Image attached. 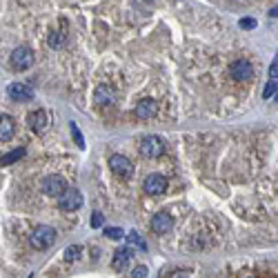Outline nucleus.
Segmentation results:
<instances>
[{
	"mask_svg": "<svg viewBox=\"0 0 278 278\" xmlns=\"http://www.w3.org/2000/svg\"><path fill=\"white\" fill-rule=\"evenodd\" d=\"M56 238H58V234H56L54 227H49V225H38V227L33 229V234L29 236V243H31V247H36V249H49V247H54Z\"/></svg>",
	"mask_w": 278,
	"mask_h": 278,
	"instance_id": "1",
	"label": "nucleus"
},
{
	"mask_svg": "<svg viewBox=\"0 0 278 278\" xmlns=\"http://www.w3.org/2000/svg\"><path fill=\"white\" fill-rule=\"evenodd\" d=\"M82 202H85V198H82V194L76 187H67L58 196V207L62 212H76V209L82 207Z\"/></svg>",
	"mask_w": 278,
	"mask_h": 278,
	"instance_id": "2",
	"label": "nucleus"
},
{
	"mask_svg": "<svg viewBox=\"0 0 278 278\" xmlns=\"http://www.w3.org/2000/svg\"><path fill=\"white\" fill-rule=\"evenodd\" d=\"M9 60H11V67L16 71H25V69H29V67L33 65V60H36V56H33V51L29 49V47H16V49L11 51V56H9Z\"/></svg>",
	"mask_w": 278,
	"mask_h": 278,
	"instance_id": "3",
	"label": "nucleus"
},
{
	"mask_svg": "<svg viewBox=\"0 0 278 278\" xmlns=\"http://www.w3.org/2000/svg\"><path fill=\"white\" fill-rule=\"evenodd\" d=\"M165 152V142L160 140L158 136H147V138H142L140 142V156L142 158H149V160H156L160 158Z\"/></svg>",
	"mask_w": 278,
	"mask_h": 278,
	"instance_id": "4",
	"label": "nucleus"
},
{
	"mask_svg": "<svg viewBox=\"0 0 278 278\" xmlns=\"http://www.w3.org/2000/svg\"><path fill=\"white\" fill-rule=\"evenodd\" d=\"M67 187H69V185H67V180L62 178V176H58V174L47 176V178H43V183H40L43 194H47V196H51V198H58Z\"/></svg>",
	"mask_w": 278,
	"mask_h": 278,
	"instance_id": "5",
	"label": "nucleus"
},
{
	"mask_svg": "<svg viewBox=\"0 0 278 278\" xmlns=\"http://www.w3.org/2000/svg\"><path fill=\"white\" fill-rule=\"evenodd\" d=\"M109 167L120 178H131V174H134V165H131V160L127 158V156H123V154H114V156H111Z\"/></svg>",
	"mask_w": 278,
	"mask_h": 278,
	"instance_id": "6",
	"label": "nucleus"
},
{
	"mask_svg": "<svg viewBox=\"0 0 278 278\" xmlns=\"http://www.w3.org/2000/svg\"><path fill=\"white\" fill-rule=\"evenodd\" d=\"M142 189H145L147 196H160V194L167 191V178L160 174H149L142 183Z\"/></svg>",
	"mask_w": 278,
	"mask_h": 278,
	"instance_id": "7",
	"label": "nucleus"
},
{
	"mask_svg": "<svg viewBox=\"0 0 278 278\" xmlns=\"http://www.w3.org/2000/svg\"><path fill=\"white\" fill-rule=\"evenodd\" d=\"M7 96L11 100H18V103H27V100L33 98V89L25 82H11L9 87H7Z\"/></svg>",
	"mask_w": 278,
	"mask_h": 278,
	"instance_id": "8",
	"label": "nucleus"
},
{
	"mask_svg": "<svg viewBox=\"0 0 278 278\" xmlns=\"http://www.w3.org/2000/svg\"><path fill=\"white\" fill-rule=\"evenodd\" d=\"M93 103L98 107H111L116 103V92L109 87V85H98L93 89Z\"/></svg>",
	"mask_w": 278,
	"mask_h": 278,
	"instance_id": "9",
	"label": "nucleus"
},
{
	"mask_svg": "<svg viewBox=\"0 0 278 278\" xmlns=\"http://www.w3.org/2000/svg\"><path fill=\"white\" fill-rule=\"evenodd\" d=\"M229 74H232V78H236V80H249V78L254 76V67H251L249 60L240 58L229 67Z\"/></svg>",
	"mask_w": 278,
	"mask_h": 278,
	"instance_id": "10",
	"label": "nucleus"
},
{
	"mask_svg": "<svg viewBox=\"0 0 278 278\" xmlns=\"http://www.w3.org/2000/svg\"><path fill=\"white\" fill-rule=\"evenodd\" d=\"M171 227H174V218H171L167 212H158L152 218L154 234H167V232H171Z\"/></svg>",
	"mask_w": 278,
	"mask_h": 278,
	"instance_id": "11",
	"label": "nucleus"
},
{
	"mask_svg": "<svg viewBox=\"0 0 278 278\" xmlns=\"http://www.w3.org/2000/svg\"><path fill=\"white\" fill-rule=\"evenodd\" d=\"M134 114L138 116V118L147 120V118H154V116L158 114V103L154 98H142L140 103L136 105V109H134Z\"/></svg>",
	"mask_w": 278,
	"mask_h": 278,
	"instance_id": "12",
	"label": "nucleus"
},
{
	"mask_svg": "<svg viewBox=\"0 0 278 278\" xmlns=\"http://www.w3.org/2000/svg\"><path fill=\"white\" fill-rule=\"evenodd\" d=\"M47 111L45 109H36V111H31V114L27 116V125H29V129L31 131H36V134H43L45 129H47Z\"/></svg>",
	"mask_w": 278,
	"mask_h": 278,
	"instance_id": "13",
	"label": "nucleus"
},
{
	"mask_svg": "<svg viewBox=\"0 0 278 278\" xmlns=\"http://www.w3.org/2000/svg\"><path fill=\"white\" fill-rule=\"evenodd\" d=\"M16 134V123L7 114H0V142H7Z\"/></svg>",
	"mask_w": 278,
	"mask_h": 278,
	"instance_id": "14",
	"label": "nucleus"
},
{
	"mask_svg": "<svg viewBox=\"0 0 278 278\" xmlns=\"http://www.w3.org/2000/svg\"><path fill=\"white\" fill-rule=\"evenodd\" d=\"M129 261H131V249H129V247L116 249L114 258H111V267H114L116 272H125V267L129 265Z\"/></svg>",
	"mask_w": 278,
	"mask_h": 278,
	"instance_id": "15",
	"label": "nucleus"
},
{
	"mask_svg": "<svg viewBox=\"0 0 278 278\" xmlns=\"http://www.w3.org/2000/svg\"><path fill=\"white\" fill-rule=\"evenodd\" d=\"M22 156H25V147H18V149H14V152L5 154V156L0 158V167H5V165H11V163H16V160H20Z\"/></svg>",
	"mask_w": 278,
	"mask_h": 278,
	"instance_id": "16",
	"label": "nucleus"
},
{
	"mask_svg": "<svg viewBox=\"0 0 278 278\" xmlns=\"http://www.w3.org/2000/svg\"><path fill=\"white\" fill-rule=\"evenodd\" d=\"M80 254H82V247L71 245V247H67V249H65V261L67 263H74V261H78V258H80Z\"/></svg>",
	"mask_w": 278,
	"mask_h": 278,
	"instance_id": "17",
	"label": "nucleus"
},
{
	"mask_svg": "<svg viewBox=\"0 0 278 278\" xmlns=\"http://www.w3.org/2000/svg\"><path fill=\"white\" fill-rule=\"evenodd\" d=\"M127 243H129V245H134V247H138V249H142V251L147 249V245H145V240H142L140 236L136 234V232H131V234L127 236Z\"/></svg>",
	"mask_w": 278,
	"mask_h": 278,
	"instance_id": "18",
	"label": "nucleus"
},
{
	"mask_svg": "<svg viewBox=\"0 0 278 278\" xmlns=\"http://www.w3.org/2000/svg\"><path fill=\"white\" fill-rule=\"evenodd\" d=\"M65 33H51L49 36V47L51 49H60V47H62V45H65Z\"/></svg>",
	"mask_w": 278,
	"mask_h": 278,
	"instance_id": "19",
	"label": "nucleus"
},
{
	"mask_svg": "<svg viewBox=\"0 0 278 278\" xmlns=\"http://www.w3.org/2000/svg\"><path fill=\"white\" fill-rule=\"evenodd\" d=\"M105 236L111 238V240H120V238H125V232H123L120 227H107L105 229Z\"/></svg>",
	"mask_w": 278,
	"mask_h": 278,
	"instance_id": "20",
	"label": "nucleus"
},
{
	"mask_svg": "<svg viewBox=\"0 0 278 278\" xmlns=\"http://www.w3.org/2000/svg\"><path fill=\"white\" fill-rule=\"evenodd\" d=\"M276 80H269L267 85H265V89H263V98L267 100V98H274V93H276Z\"/></svg>",
	"mask_w": 278,
	"mask_h": 278,
	"instance_id": "21",
	"label": "nucleus"
},
{
	"mask_svg": "<svg viewBox=\"0 0 278 278\" xmlns=\"http://www.w3.org/2000/svg\"><path fill=\"white\" fill-rule=\"evenodd\" d=\"M71 131H74V140H76V145L80 149H85V140H82V134H80V129H78L76 123H71Z\"/></svg>",
	"mask_w": 278,
	"mask_h": 278,
	"instance_id": "22",
	"label": "nucleus"
},
{
	"mask_svg": "<svg viewBox=\"0 0 278 278\" xmlns=\"http://www.w3.org/2000/svg\"><path fill=\"white\" fill-rule=\"evenodd\" d=\"M238 25L243 29H254V27H256V18H240Z\"/></svg>",
	"mask_w": 278,
	"mask_h": 278,
	"instance_id": "23",
	"label": "nucleus"
},
{
	"mask_svg": "<svg viewBox=\"0 0 278 278\" xmlns=\"http://www.w3.org/2000/svg\"><path fill=\"white\" fill-rule=\"evenodd\" d=\"M103 223H105V218H103V214L100 212H93V216H92V227H103Z\"/></svg>",
	"mask_w": 278,
	"mask_h": 278,
	"instance_id": "24",
	"label": "nucleus"
},
{
	"mask_svg": "<svg viewBox=\"0 0 278 278\" xmlns=\"http://www.w3.org/2000/svg\"><path fill=\"white\" fill-rule=\"evenodd\" d=\"M269 78H272V80H278V51H276V58H274L272 67H269Z\"/></svg>",
	"mask_w": 278,
	"mask_h": 278,
	"instance_id": "25",
	"label": "nucleus"
},
{
	"mask_svg": "<svg viewBox=\"0 0 278 278\" xmlns=\"http://www.w3.org/2000/svg\"><path fill=\"white\" fill-rule=\"evenodd\" d=\"M131 278H145L147 276V267H134V272L129 274Z\"/></svg>",
	"mask_w": 278,
	"mask_h": 278,
	"instance_id": "26",
	"label": "nucleus"
},
{
	"mask_svg": "<svg viewBox=\"0 0 278 278\" xmlns=\"http://www.w3.org/2000/svg\"><path fill=\"white\" fill-rule=\"evenodd\" d=\"M269 18H278V5L274 9H269Z\"/></svg>",
	"mask_w": 278,
	"mask_h": 278,
	"instance_id": "27",
	"label": "nucleus"
},
{
	"mask_svg": "<svg viewBox=\"0 0 278 278\" xmlns=\"http://www.w3.org/2000/svg\"><path fill=\"white\" fill-rule=\"evenodd\" d=\"M274 98H276V103H278V89H276V93H274Z\"/></svg>",
	"mask_w": 278,
	"mask_h": 278,
	"instance_id": "28",
	"label": "nucleus"
}]
</instances>
